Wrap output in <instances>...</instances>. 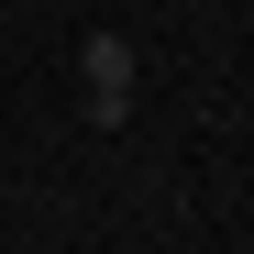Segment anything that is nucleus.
I'll return each instance as SVG.
<instances>
[{
    "instance_id": "f257e3e1",
    "label": "nucleus",
    "mask_w": 254,
    "mask_h": 254,
    "mask_svg": "<svg viewBox=\"0 0 254 254\" xmlns=\"http://www.w3.org/2000/svg\"><path fill=\"white\" fill-rule=\"evenodd\" d=\"M77 77H89V122L122 133V122H133V45H122V33H89V45H77Z\"/></svg>"
}]
</instances>
